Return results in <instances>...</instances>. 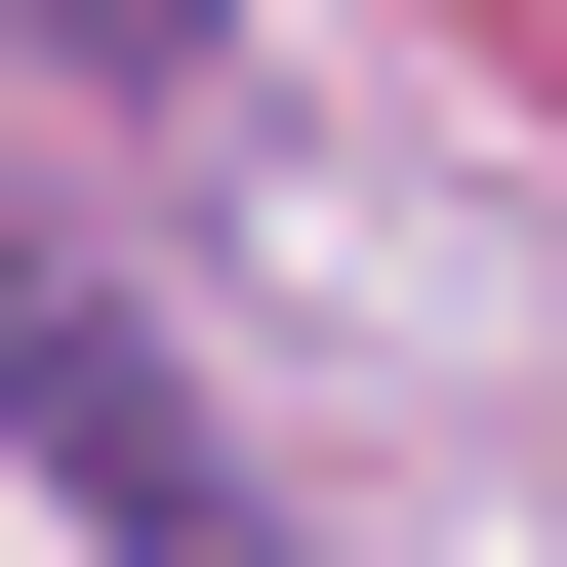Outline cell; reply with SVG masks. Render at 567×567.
<instances>
[{"label":"cell","instance_id":"6da1fadb","mask_svg":"<svg viewBox=\"0 0 567 567\" xmlns=\"http://www.w3.org/2000/svg\"><path fill=\"white\" fill-rule=\"evenodd\" d=\"M0 446L82 486V527H122V567H284V486H244V446H203V365H163V324H122V284H82V244H41V203H0Z\"/></svg>","mask_w":567,"mask_h":567},{"label":"cell","instance_id":"7a4b0ae2","mask_svg":"<svg viewBox=\"0 0 567 567\" xmlns=\"http://www.w3.org/2000/svg\"><path fill=\"white\" fill-rule=\"evenodd\" d=\"M41 82H244V0H0Z\"/></svg>","mask_w":567,"mask_h":567}]
</instances>
